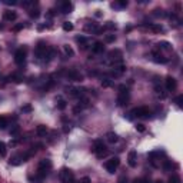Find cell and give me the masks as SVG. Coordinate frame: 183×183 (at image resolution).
Listing matches in <instances>:
<instances>
[{
  "instance_id": "1",
  "label": "cell",
  "mask_w": 183,
  "mask_h": 183,
  "mask_svg": "<svg viewBox=\"0 0 183 183\" xmlns=\"http://www.w3.org/2000/svg\"><path fill=\"white\" fill-rule=\"evenodd\" d=\"M52 166H53V163H52L50 159H42V160L39 162V167H37V173H36V174L43 180L44 177L49 174L50 169H52Z\"/></svg>"
},
{
  "instance_id": "2",
  "label": "cell",
  "mask_w": 183,
  "mask_h": 183,
  "mask_svg": "<svg viewBox=\"0 0 183 183\" xmlns=\"http://www.w3.org/2000/svg\"><path fill=\"white\" fill-rule=\"evenodd\" d=\"M92 152L96 155L99 159H102V157H105V156L108 155V147H106V145L103 143V140L97 139V140H95V143H93V146H92Z\"/></svg>"
},
{
  "instance_id": "3",
  "label": "cell",
  "mask_w": 183,
  "mask_h": 183,
  "mask_svg": "<svg viewBox=\"0 0 183 183\" xmlns=\"http://www.w3.org/2000/svg\"><path fill=\"white\" fill-rule=\"evenodd\" d=\"M130 115H132V117L149 119L150 117V110H149V108H146V106H140V108L133 109V110L130 112Z\"/></svg>"
},
{
  "instance_id": "4",
  "label": "cell",
  "mask_w": 183,
  "mask_h": 183,
  "mask_svg": "<svg viewBox=\"0 0 183 183\" xmlns=\"http://www.w3.org/2000/svg\"><path fill=\"white\" fill-rule=\"evenodd\" d=\"M120 166V159H119L117 156H115V157H110L106 163H105V167H106V170H108L110 174H113V173L117 170V167Z\"/></svg>"
},
{
  "instance_id": "5",
  "label": "cell",
  "mask_w": 183,
  "mask_h": 183,
  "mask_svg": "<svg viewBox=\"0 0 183 183\" xmlns=\"http://www.w3.org/2000/svg\"><path fill=\"white\" fill-rule=\"evenodd\" d=\"M60 179H62L63 183H76L75 182V173L72 172L70 169H67V167H63V169L60 170Z\"/></svg>"
},
{
  "instance_id": "6",
  "label": "cell",
  "mask_w": 183,
  "mask_h": 183,
  "mask_svg": "<svg viewBox=\"0 0 183 183\" xmlns=\"http://www.w3.org/2000/svg\"><path fill=\"white\" fill-rule=\"evenodd\" d=\"M47 50H49V46L44 43V42H39L36 49H34V54L37 59H46V54H47Z\"/></svg>"
},
{
  "instance_id": "7",
  "label": "cell",
  "mask_w": 183,
  "mask_h": 183,
  "mask_svg": "<svg viewBox=\"0 0 183 183\" xmlns=\"http://www.w3.org/2000/svg\"><path fill=\"white\" fill-rule=\"evenodd\" d=\"M26 54H27V49H26V47L17 49L16 53H14V62H16L17 65H23V63L26 62Z\"/></svg>"
},
{
  "instance_id": "8",
  "label": "cell",
  "mask_w": 183,
  "mask_h": 183,
  "mask_svg": "<svg viewBox=\"0 0 183 183\" xmlns=\"http://www.w3.org/2000/svg\"><path fill=\"white\" fill-rule=\"evenodd\" d=\"M66 77H67L70 82H82V80H83V75H82L79 70H76V69L67 70V72H66Z\"/></svg>"
},
{
  "instance_id": "9",
  "label": "cell",
  "mask_w": 183,
  "mask_h": 183,
  "mask_svg": "<svg viewBox=\"0 0 183 183\" xmlns=\"http://www.w3.org/2000/svg\"><path fill=\"white\" fill-rule=\"evenodd\" d=\"M130 100V92H119L117 95V99H116V102H117V106H126L127 103H129Z\"/></svg>"
},
{
  "instance_id": "10",
  "label": "cell",
  "mask_w": 183,
  "mask_h": 183,
  "mask_svg": "<svg viewBox=\"0 0 183 183\" xmlns=\"http://www.w3.org/2000/svg\"><path fill=\"white\" fill-rule=\"evenodd\" d=\"M164 86H166V90H167V92H173V90H176V87H177V80H176L173 76H167V77L164 79Z\"/></svg>"
},
{
  "instance_id": "11",
  "label": "cell",
  "mask_w": 183,
  "mask_h": 183,
  "mask_svg": "<svg viewBox=\"0 0 183 183\" xmlns=\"http://www.w3.org/2000/svg\"><path fill=\"white\" fill-rule=\"evenodd\" d=\"M125 72H126V66L120 62V63H115L113 70H112V75L115 76V77H117V76H122Z\"/></svg>"
},
{
  "instance_id": "12",
  "label": "cell",
  "mask_w": 183,
  "mask_h": 183,
  "mask_svg": "<svg viewBox=\"0 0 183 183\" xmlns=\"http://www.w3.org/2000/svg\"><path fill=\"white\" fill-rule=\"evenodd\" d=\"M60 11L62 13H72L73 11V3L72 1H69V0H63V1H60Z\"/></svg>"
},
{
  "instance_id": "13",
  "label": "cell",
  "mask_w": 183,
  "mask_h": 183,
  "mask_svg": "<svg viewBox=\"0 0 183 183\" xmlns=\"http://www.w3.org/2000/svg\"><path fill=\"white\" fill-rule=\"evenodd\" d=\"M69 95L72 97H76V99H82L83 95H85V89H80V87H72V89H67Z\"/></svg>"
},
{
  "instance_id": "14",
  "label": "cell",
  "mask_w": 183,
  "mask_h": 183,
  "mask_svg": "<svg viewBox=\"0 0 183 183\" xmlns=\"http://www.w3.org/2000/svg\"><path fill=\"white\" fill-rule=\"evenodd\" d=\"M127 163H129L130 167H136L137 164V153L136 150H130L127 155Z\"/></svg>"
},
{
  "instance_id": "15",
  "label": "cell",
  "mask_w": 183,
  "mask_h": 183,
  "mask_svg": "<svg viewBox=\"0 0 183 183\" xmlns=\"http://www.w3.org/2000/svg\"><path fill=\"white\" fill-rule=\"evenodd\" d=\"M152 57H153V62H155V63H162V65H164V63L169 62L164 56H162V54L159 53V52H156V50L152 52Z\"/></svg>"
},
{
  "instance_id": "16",
  "label": "cell",
  "mask_w": 183,
  "mask_h": 183,
  "mask_svg": "<svg viewBox=\"0 0 183 183\" xmlns=\"http://www.w3.org/2000/svg\"><path fill=\"white\" fill-rule=\"evenodd\" d=\"M109 59L113 62L115 60V63L117 62V63H120L122 62V52L119 50V49H115V50H112L110 53H109Z\"/></svg>"
},
{
  "instance_id": "17",
  "label": "cell",
  "mask_w": 183,
  "mask_h": 183,
  "mask_svg": "<svg viewBox=\"0 0 183 183\" xmlns=\"http://www.w3.org/2000/svg\"><path fill=\"white\" fill-rule=\"evenodd\" d=\"M3 19L6 20V22H14L16 19H17V13L16 11H4V14H3Z\"/></svg>"
},
{
  "instance_id": "18",
  "label": "cell",
  "mask_w": 183,
  "mask_h": 183,
  "mask_svg": "<svg viewBox=\"0 0 183 183\" xmlns=\"http://www.w3.org/2000/svg\"><path fill=\"white\" fill-rule=\"evenodd\" d=\"M92 52L96 54L103 53V52H105V44L102 43V42H95V44L92 46Z\"/></svg>"
},
{
  "instance_id": "19",
  "label": "cell",
  "mask_w": 183,
  "mask_h": 183,
  "mask_svg": "<svg viewBox=\"0 0 183 183\" xmlns=\"http://www.w3.org/2000/svg\"><path fill=\"white\" fill-rule=\"evenodd\" d=\"M20 163H23L22 155H14V156H11L10 160H9V164H11V166H19Z\"/></svg>"
},
{
  "instance_id": "20",
  "label": "cell",
  "mask_w": 183,
  "mask_h": 183,
  "mask_svg": "<svg viewBox=\"0 0 183 183\" xmlns=\"http://www.w3.org/2000/svg\"><path fill=\"white\" fill-rule=\"evenodd\" d=\"M47 126H44V125H39L37 127H36V133H37V136H40V137H44L46 135H47Z\"/></svg>"
},
{
  "instance_id": "21",
  "label": "cell",
  "mask_w": 183,
  "mask_h": 183,
  "mask_svg": "<svg viewBox=\"0 0 183 183\" xmlns=\"http://www.w3.org/2000/svg\"><path fill=\"white\" fill-rule=\"evenodd\" d=\"M23 75H20V73H13V75L9 77V80L10 82H13V83H22L23 82Z\"/></svg>"
},
{
  "instance_id": "22",
  "label": "cell",
  "mask_w": 183,
  "mask_h": 183,
  "mask_svg": "<svg viewBox=\"0 0 183 183\" xmlns=\"http://www.w3.org/2000/svg\"><path fill=\"white\" fill-rule=\"evenodd\" d=\"M106 140H108L109 143H116L119 140V136L115 133V132H109L108 135H106Z\"/></svg>"
},
{
  "instance_id": "23",
  "label": "cell",
  "mask_w": 183,
  "mask_h": 183,
  "mask_svg": "<svg viewBox=\"0 0 183 183\" xmlns=\"http://www.w3.org/2000/svg\"><path fill=\"white\" fill-rule=\"evenodd\" d=\"M56 106H57L59 110H65V109L67 108V103H66V100H63L62 97H57V99H56Z\"/></svg>"
},
{
  "instance_id": "24",
  "label": "cell",
  "mask_w": 183,
  "mask_h": 183,
  "mask_svg": "<svg viewBox=\"0 0 183 183\" xmlns=\"http://www.w3.org/2000/svg\"><path fill=\"white\" fill-rule=\"evenodd\" d=\"M76 42L82 46V49H87V39L85 36H77V37H76ZM80 46H79V47H80Z\"/></svg>"
},
{
  "instance_id": "25",
  "label": "cell",
  "mask_w": 183,
  "mask_h": 183,
  "mask_svg": "<svg viewBox=\"0 0 183 183\" xmlns=\"http://www.w3.org/2000/svg\"><path fill=\"white\" fill-rule=\"evenodd\" d=\"M157 46H159V49H162V50H172V44L169 43V42H159Z\"/></svg>"
},
{
  "instance_id": "26",
  "label": "cell",
  "mask_w": 183,
  "mask_h": 183,
  "mask_svg": "<svg viewBox=\"0 0 183 183\" xmlns=\"http://www.w3.org/2000/svg\"><path fill=\"white\" fill-rule=\"evenodd\" d=\"M63 52H65V54L67 56V57H72L73 54H75V52H73V49L69 46V44H65L63 46Z\"/></svg>"
},
{
  "instance_id": "27",
  "label": "cell",
  "mask_w": 183,
  "mask_h": 183,
  "mask_svg": "<svg viewBox=\"0 0 183 183\" xmlns=\"http://www.w3.org/2000/svg\"><path fill=\"white\" fill-rule=\"evenodd\" d=\"M29 16H30L32 19H37V17L40 16V9H39V7H36V9H32V10L29 11Z\"/></svg>"
},
{
  "instance_id": "28",
  "label": "cell",
  "mask_w": 183,
  "mask_h": 183,
  "mask_svg": "<svg viewBox=\"0 0 183 183\" xmlns=\"http://www.w3.org/2000/svg\"><path fill=\"white\" fill-rule=\"evenodd\" d=\"M127 4H129V1L123 0V1H117V3H113L112 6H113V7H120V9H123V7H127Z\"/></svg>"
},
{
  "instance_id": "29",
  "label": "cell",
  "mask_w": 183,
  "mask_h": 183,
  "mask_svg": "<svg viewBox=\"0 0 183 183\" xmlns=\"http://www.w3.org/2000/svg\"><path fill=\"white\" fill-rule=\"evenodd\" d=\"M167 183H182V180H180V177H179L177 174H172V176L169 177Z\"/></svg>"
},
{
  "instance_id": "30",
  "label": "cell",
  "mask_w": 183,
  "mask_h": 183,
  "mask_svg": "<svg viewBox=\"0 0 183 183\" xmlns=\"http://www.w3.org/2000/svg\"><path fill=\"white\" fill-rule=\"evenodd\" d=\"M173 164L170 160H163V169L166 170V172H169V170H172Z\"/></svg>"
},
{
  "instance_id": "31",
  "label": "cell",
  "mask_w": 183,
  "mask_h": 183,
  "mask_svg": "<svg viewBox=\"0 0 183 183\" xmlns=\"http://www.w3.org/2000/svg\"><path fill=\"white\" fill-rule=\"evenodd\" d=\"M6 127H7V117L0 116V130L6 129Z\"/></svg>"
},
{
  "instance_id": "32",
  "label": "cell",
  "mask_w": 183,
  "mask_h": 183,
  "mask_svg": "<svg viewBox=\"0 0 183 183\" xmlns=\"http://www.w3.org/2000/svg\"><path fill=\"white\" fill-rule=\"evenodd\" d=\"M63 30H65V32H72V30H73V23L65 22L63 23Z\"/></svg>"
},
{
  "instance_id": "33",
  "label": "cell",
  "mask_w": 183,
  "mask_h": 183,
  "mask_svg": "<svg viewBox=\"0 0 183 183\" xmlns=\"http://www.w3.org/2000/svg\"><path fill=\"white\" fill-rule=\"evenodd\" d=\"M7 149H6V143L4 142H0V156H6Z\"/></svg>"
},
{
  "instance_id": "34",
  "label": "cell",
  "mask_w": 183,
  "mask_h": 183,
  "mask_svg": "<svg viewBox=\"0 0 183 183\" xmlns=\"http://www.w3.org/2000/svg\"><path fill=\"white\" fill-rule=\"evenodd\" d=\"M112 85H113V82H112L109 77H105V79L102 80V86H103V87H110Z\"/></svg>"
},
{
  "instance_id": "35",
  "label": "cell",
  "mask_w": 183,
  "mask_h": 183,
  "mask_svg": "<svg viewBox=\"0 0 183 183\" xmlns=\"http://www.w3.org/2000/svg\"><path fill=\"white\" fill-rule=\"evenodd\" d=\"M153 16H156V17H163V16H166V13L162 10V9H155V10H153Z\"/></svg>"
},
{
  "instance_id": "36",
  "label": "cell",
  "mask_w": 183,
  "mask_h": 183,
  "mask_svg": "<svg viewBox=\"0 0 183 183\" xmlns=\"http://www.w3.org/2000/svg\"><path fill=\"white\" fill-rule=\"evenodd\" d=\"M150 29L153 30V32H156V33L163 32V27H162L160 24H150Z\"/></svg>"
},
{
  "instance_id": "37",
  "label": "cell",
  "mask_w": 183,
  "mask_h": 183,
  "mask_svg": "<svg viewBox=\"0 0 183 183\" xmlns=\"http://www.w3.org/2000/svg\"><path fill=\"white\" fill-rule=\"evenodd\" d=\"M182 102H183V95H179V96L174 97V103L177 105V108H182Z\"/></svg>"
},
{
  "instance_id": "38",
  "label": "cell",
  "mask_w": 183,
  "mask_h": 183,
  "mask_svg": "<svg viewBox=\"0 0 183 183\" xmlns=\"http://www.w3.org/2000/svg\"><path fill=\"white\" fill-rule=\"evenodd\" d=\"M115 40H116V36H115V34H108V36L105 37V42H106V43H113Z\"/></svg>"
},
{
  "instance_id": "39",
  "label": "cell",
  "mask_w": 183,
  "mask_h": 183,
  "mask_svg": "<svg viewBox=\"0 0 183 183\" xmlns=\"http://www.w3.org/2000/svg\"><path fill=\"white\" fill-rule=\"evenodd\" d=\"M32 110H33L32 105H24V106H22V112H23V113H30Z\"/></svg>"
},
{
  "instance_id": "40",
  "label": "cell",
  "mask_w": 183,
  "mask_h": 183,
  "mask_svg": "<svg viewBox=\"0 0 183 183\" xmlns=\"http://www.w3.org/2000/svg\"><path fill=\"white\" fill-rule=\"evenodd\" d=\"M106 29H110V30H116V24L113 22H108L106 24H105V30Z\"/></svg>"
},
{
  "instance_id": "41",
  "label": "cell",
  "mask_w": 183,
  "mask_h": 183,
  "mask_svg": "<svg viewBox=\"0 0 183 183\" xmlns=\"http://www.w3.org/2000/svg\"><path fill=\"white\" fill-rule=\"evenodd\" d=\"M19 132H20V127H19V126H13L10 130V135L11 136H16V135H19Z\"/></svg>"
},
{
  "instance_id": "42",
  "label": "cell",
  "mask_w": 183,
  "mask_h": 183,
  "mask_svg": "<svg viewBox=\"0 0 183 183\" xmlns=\"http://www.w3.org/2000/svg\"><path fill=\"white\" fill-rule=\"evenodd\" d=\"M37 4V1H23L22 6L23 7H30V6H36Z\"/></svg>"
},
{
  "instance_id": "43",
  "label": "cell",
  "mask_w": 183,
  "mask_h": 183,
  "mask_svg": "<svg viewBox=\"0 0 183 183\" xmlns=\"http://www.w3.org/2000/svg\"><path fill=\"white\" fill-rule=\"evenodd\" d=\"M135 127H136V130H137V132H140V133H143V132L146 130V127H145V125H142V123H137V125H136Z\"/></svg>"
},
{
  "instance_id": "44",
  "label": "cell",
  "mask_w": 183,
  "mask_h": 183,
  "mask_svg": "<svg viewBox=\"0 0 183 183\" xmlns=\"http://www.w3.org/2000/svg\"><path fill=\"white\" fill-rule=\"evenodd\" d=\"M22 29H23V23H19V24L13 26V32H20Z\"/></svg>"
},
{
  "instance_id": "45",
  "label": "cell",
  "mask_w": 183,
  "mask_h": 183,
  "mask_svg": "<svg viewBox=\"0 0 183 183\" xmlns=\"http://www.w3.org/2000/svg\"><path fill=\"white\" fill-rule=\"evenodd\" d=\"M117 183H129V179L126 176H120L117 179Z\"/></svg>"
},
{
  "instance_id": "46",
  "label": "cell",
  "mask_w": 183,
  "mask_h": 183,
  "mask_svg": "<svg viewBox=\"0 0 183 183\" xmlns=\"http://www.w3.org/2000/svg\"><path fill=\"white\" fill-rule=\"evenodd\" d=\"M77 183H92V180H90V177L85 176V177H82V179H80Z\"/></svg>"
},
{
  "instance_id": "47",
  "label": "cell",
  "mask_w": 183,
  "mask_h": 183,
  "mask_svg": "<svg viewBox=\"0 0 183 183\" xmlns=\"http://www.w3.org/2000/svg\"><path fill=\"white\" fill-rule=\"evenodd\" d=\"M133 183H150V182H149L147 179H142V177H140V179H135Z\"/></svg>"
},
{
  "instance_id": "48",
  "label": "cell",
  "mask_w": 183,
  "mask_h": 183,
  "mask_svg": "<svg viewBox=\"0 0 183 183\" xmlns=\"http://www.w3.org/2000/svg\"><path fill=\"white\" fill-rule=\"evenodd\" d=\"M4 4H7V6H16V4H17V1H14V0H11V1L6 0V1H4Z\"/></svg>"
},
{
  "instance_id": "49",
  "label": "cell",
  "mask_w": 183,
  "mask_h": 183,
  "mask_svg": "<svg viewBox=\"0 0 183 183\" xmlns=\"http://www.w3.org/2000/svg\"><path fill=\"white\" fill-rule=\"evenodd\" d=\"M73 112H75V113H79V112H82V108H80V106H76V108L73 109Z\"/></svg>"
},
{
  "instance_id": "50",
  "label": "cell",
  "mask_w": 183,
  "mask_h": 183,
  "mask_svg": "<svg viewBox=\"0 0 183 183\" xmlns=\"http://www.w3.org/2000/svg\"><path fill=\"white\" fill-rule=\"evenodd\" d=\"M95 16H96V17H102V11H100V10H96Z\"/></svg>"
},
{
  "instance_id": "51",
  "label": "cell",
  "mask_w": 183,
  "mask_h": 183,
  "mask_svg": "<svg viewBox=\"0 0 183 183\" xmlns=\"http://www.w3.org/2000/svg\"><path fill=\"white\" fill-rule=\"evenodd\" d=\"M155 183H163V182H162V180H156V182H155Z\"/></svg>"
},
{
  "instance_id": "52",
  "label": "cell",
  "mask_w": 183,
  "mask_h": 183,
  "mask_svg": "<svg viewBox=\"0 0 183 183\" xmlns=\"http://www.w3.org/2000/svg\"><path fill=\"white\" fill-rule=\"evenodd\" d=\"M0 29H3V24H0Z\"/></svg>"
}]
</instances>
